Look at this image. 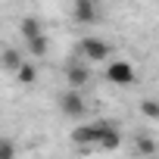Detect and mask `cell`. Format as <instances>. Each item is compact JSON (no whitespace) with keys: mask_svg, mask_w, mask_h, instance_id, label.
Masks as SVG:
<instances>
[{"mask_svg":"<svg viewBox=\"0 0 159 159\" xmlns=\"http://www.w3.org/2000/svg\"><path fill=\"white\" fill-rule=\"evenodd\" d=\"M59 112L62 116H69V119H81V116H88V103H84V97H81V91H62L59 94Z\"/></svg>","mask_w":159,"mask_h":159,"instance_id":"1","label":"cell"},{"mask_svg":"<svg viewBox=\"0 0 159 159\" xmlns=\"http://www.w3.org/2000/svg\"><path fill=\"white\" fill-rule=\"evenodd\" d=\"M78 50H81V59L84 62H106L109 59V44L100 41V38H81Z\"/></svg>","mask_w":159,"mask_h":159,"instance_id":"2","label":"cell"},{"mask_svg":"<svg viewBox=\"0 0 159 159\" xmlns=\"http://www.w3.org/2000/svg\"><path fill=\"white\" fill-rule=\"evenodd\" d=\"M106 81H109V84H119V88L131 84V81H134V66H131L128 59L109 62V66H106Z\"/></svg>","mask_w":159,"mask_h":159,"instance_id":"3","label":"cell"},{"mask_svg":"<svg viewBox=\"0 0 159 159\" xmlns=\"http://www.w3.org/2000/svg\"><path fill=\"white\" fill-rule=\"evenodd\" d=\"M66 81H69L72 91L88 88V81H91V69L81 66V62H69V66H66Z\"/></svg>","mask_w":159,"mask_h":159,"instance_id":"4","label":"cell"},{"mask_svg":"<svg viewBox=\"0 0 159 159\" xmlns=\"http://www.w3.org/2000/svg\"><path fill=\"white\" fill-rule=\"evenodd\" d=\"M94 128H97V143H100V147L116 150V147L122 143V134H119L116 125H109V122H94Z\"/></svg>","mask_w":159,"mask_h":159,"instance_id":"5","label":"cell"},{"mask_svg":"<svg viewBox=\"0 0 159 159\" xmlns=\"http://www.w3.org/2000/svg\"><path fill=\"white\" fill-rule=\"evenodd\" d=\"M72 19L75 22H81V25H94L100 19L97 7H94V0H75V7H72Z\"/></svg>","mask_w":159,"mask_h":159,"instance_id":"6","label":"cell"},{"mask_svg":"<svg viewBox=\"0 0 159 159\" xmlns=\"http://www.w3.org/2000/svg\"><path fill=\"white\" fill-rule=\"evenodd\" d=\"M19 31H22V38L25 41H34V38H41L44 31H41V22L34 19V16H25L22 22H19Z\"/></svg>","mask_w":159,"mask_h":159,"instance_id":"7","label":"cell"},{"mask_svg":"<svg viewBox=\"0 0 159 159\" xmlns=\"http://www.w3.org/2000/svg\"><path fill=\"white\" fill-rule=\"evenodd\" d=\"M72 140L75 143H97V128L94 125H78V128H72Z\"/></svg>","mask_w":159,"mask_h":159,"instance_id":"8","label":"cell"},{"mask_svg":"<svg viewBox=\"0 0 159 159\" xmlns=\"http://www.w3.org/2000/svg\"><path fill=\"white\" fill-rule=\"evenodd\" d=\"M22 66H25L22 53H19L16 47H7V50H3V69H7V72H19Z\"/></svg>","mask_w":159,"mask_h":159,"instance_id":"9","label":"cell"},{"mask_svg":"<svg viewBox=\"0 0 159 159\" xmlns=\"http://www.w3.org/2000/svg\"><path fill=\"white\" fill-rule=\"evenodd\" d=\"M16 78H19L22 84H34V81H38V69H34L31 62H25V66L16 72Z\"/></svg>","mask_w":159,"mask_h":159,"instance_id":"10","label":"cell"},{"mask_svg":"<svg viewBox=\"0 0 159 159\" xmlns=\"http://www.w3.org/2000/svg\"><path fill=\"white\" fill-rule=\"evenodd\" d=\"M25 47H28L31 56H44V53H47V38L41 34V38H34V41H25Z\"/></svg>","mask_w":159,"mask_h":159,"instance_id":"11","label":"cell"},{"mask_svg":"<svg viewBox=\"0 0 159 159\" xmlns=\"http://www.w3.org/2000/svg\"><path fill=\"white\" fill-rule=\"evenodd\" d=\"M140 112H143L147 119H159V103H156V100H143V103H140Z\"/></svg>","mask_w":159,"mask_h":159,"instance_id":"12","label":"cell"},{"mask_svg":"<svg viewBox=\"0 0 159 159\" xmlns=\"http://www.w3.org/2000/svg\"><path fill=\"white\" fill-rule=\"evenodd\" d=\"M13 156H16V147H13L10 137H3L0 140V159H13Z\"/></svg>","mask_w":159,"mask_h":159,"instance_id":"13","label":"cell"},{"mask_svg":"<svg viewBox=\"0 0 159 159\" xmlns=\"http://www.w3.org/2000/svg\"><path fill=\"white\" fill-rule=\"evenodd\" d=\"M137 150H140V153H153V150H156V143H153V137H147V134H140V137H137Z\"/></svg>","mask_w":159,"mask_h":159,"instance_id":"14","label":"cell"}]
</instances>
